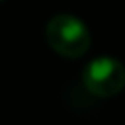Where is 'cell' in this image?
<instances>
[{
	"mask_svg": "<svg viewBox=\"0 0 125 125\" xmlns=\"http://www.w3.org/2000/svg\"><path fill=\"white\" fill-rule=\"evenodd\" d=\"M82 84L98 98L117 96L125 88V66L113 57H98L86 64L82 72Z\"/></svg>",
	"mask_w": 125,
	"mask_h": 125,
	"instance_id": "2",
	"label": "cell"
},
{
	"mask_svg": "<svg viewBox=\"0 0 125 125\" xmlns=\"http://www.w3.org/2000/svg\"><path fill=\"white\" fill-rule=\"evenodd\" d=\"M0 2H4V0H0Z\"/></svg>",
	"mask_w": 125,
	"mask_h": 125,
	"instance_id": "3",
	"label": "cell"
},
{
	"mask_svg": "<svg viewBox=\"0 0 125 125\" xmlns=\"http://www.w3.org/2000/svg\"><path fill=\"white\" fill-rule=\"evenodd\" d=\"M45 37L51 49L66 59H78L90 49V31L72 14L53 16L45 25Z\"/></svg>",
	"mask_w": 125,
	"mask_h": 125,
	"instance_id": "1",
	"label": "cell"
}]
</instances>
